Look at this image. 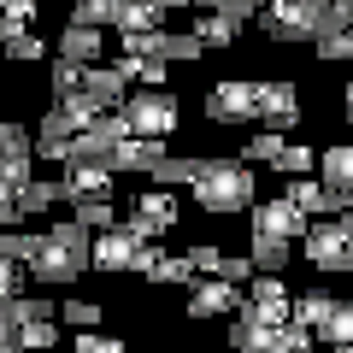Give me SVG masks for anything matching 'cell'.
Masks as SVG:
<instances>
[{
    "label": "cell",
    "mask_w": 353,
    "mask_h": 353,
    "mask_svg": "<svg viewBox=\"0 0 353 353\" xmlns=\"http://www.w3.org/2000/svg\"><path fill=\"white\" fill-rule=\"evenodd\" d=\"M324 353H336V347H324Z\"/></svg>",
    "instance_id": "f907efd6"
},
{
    "label": "cell",
    "mask_w": 353,
    "mask_h": 353,
    "mask_svg": "<svg viewBox=\"0 0 353 353\" xmlns=\"http://www.w3.org/2000/svg\"><path fill=\"white\" fill-rule=\"evenodd\" d=\"M194 206L212 218H236V212H253V201H259V176H253L248 159H230V153H206L201 171H194L189 183Z\"/></svg>",
    "instance_id": "6da1fadb"
},
{
    "label": "cell",
    "mask_w": 353,
    "mask_h": 353,
    "mask_svg": "<svg viewBox=\"0 0 353 353\" xmlns=\"http://www.w3.org/2000/svg\"><path fill=\"white\" fill-rule=\"evenodd\" d=\"M253 271H259V265H253V253H224L212 277H224V283H241V289H248V283H253Z\"/></svg>",
    "instance_id": "f35d334b"
},
{
    "label": "cell",
    "mask_w": 353,
    "mask_h": 353,
    "mask_svg": "<svg viewBox=\"0 0 353 353\" xmlns=\"http://www.w3.org/2000/svg\"><path fill=\"white\" fill-rule=\"evenodd\" d=\"M77 118L65 112L59 101L41 112V124H36V159H48V165H71V141H77Z\"/></svg>",
    "instance_id": "8fae6325"
},
{
    "label": "cell",
    "mask_w": 353,
    "mask_h": 353,
    "mask_svg": "<svg viewBox=\"0 0 353 353\" xmlns=\"http://www.w3.org/2000/svg\"><path fill=\"white\" fill-rule=\"evenodd\" d=\"M341 106H347V130H353V83L341 88Z\"/></svg>",
    "instance_id": "bcb514c9"
},
{
    "label": "cell",
    "mask_w": 353,
    "mask_h": 353,
    "mask_svg": "<svg viewBox=\"0 0 353 353\" xmlns=\"http://www.w3.org/2000/svg\"><path fill=\"white\" fill-rule=\"evenodd\" d=\"M236 306H241V283H224V277H194L189 283V318L194 324L236 318Z\"/></svg>",
    "instance_id": "30bf717a"
},
{
    "label": "cell",
    "mask_w": 353,
    "mask_h": 353,
    "mask_svg": "<svg viewBox=\"0 0 353 353\" xmlns=\"http://www.w3.org/2000/svg\"><path fill=\"white\" fill-rule=\"evenodd\" d=\"M65 183H71V201H112L118 194V171L112 165H65Z\"/></svg>",
    "instance_id": "2e32d148"
},
{
    "label": "cell",
    "mask_w": 353,
    "mask_h": 353,
    "mask_svg": "<svg viewBox=\"0 0 353 353\" xmlns=\"http://www.w3.org/2000/svg\"><path fill=\"white\" fill-rule=\"evenodd\" d=\"M88 94H94L106 112H118V106L130 101V77L118 71V65H106V59H101V65H88Z\"/></svg>",
    "instance_id": "d6986e66"
},
{
    "label": "cell",
    "mask_w": 353,
    "mask_h": 353,
    "mask_svg": "<svg viewBox=\"0 0 353 353\" xmlns=\"http://www.w3.org/2000/svg\"><path fill=\"white\" fill-rule=\"evenodd\" d=\"M53 59L101 65V59H106V30H94V24H65L59 36H53Z\"/></svg>",
    "instance_id": "4fadbf2b"
},
{
    "label": "cell",
    "mask_w": 353,
    "mask_h": 353,
    "mask_svg": "<svg viewBox=\"0 0 353 353\" xmlns=\"http://www.w3.org/2000/svg\"><path fill=\"white\" fill-rule=\"evenodd\" d=\"M112 65L130 77V88H165V77H171V65L153 59V53H118Z\"/></svg>",
    "instance_id": "ffe728a7"
},
{
    "label": "cell",
    "mask_w": 353,
    "mask_h": 353,
    "mask_svg": "<svg viewBox=\"0 0 353 353\" xmlns=\"http://www.w3.org/2000/svg\"><path fill=\"white\" fill-rule=\"evenodd\" d=\"M71 353H130V347H124V341L112 336V330H77Z\"/></svg>",
    "instance_id": "74e56055"
},
{
    "label": "cell",
    "mask_w": 353,
    "mask_h": 353,
    "mask_svg": "<svg viewBox=\"0 0 353 353\" xmlns=\"http://www.w3.org/2000/svg\"><path fill=\"white\" fill-rule=\"evenodd\" d=\"M277 171L283 176H306V171H318V153L306 148V141H289V148L277 153Z\"/></svg>",
    "instance_id": "8d00e7d4"
},
{
    "label": "cell",
    "mask_w": 353,
    "mask_h": 353,
    "mask_svg": "<svg viewBox=\"0 0 353 353\" xmlns=\"http://www.w3.org/2000/svg\"><path fill=\"white\" fill-rule=\"evenodd\" d=\"M301 253H306L312 271H324V277L353 271V230H347V218H318V224L301 236Z\"/></svg>",
    "instance_id": "277c9868"
},
{
    "label": "cell",
    "mask_w": 353,
    "mask_h": 353,
    "mask_svg": "<svg viewBox=\"0 0 353 353\" xmlns=\"http://www.w3.org/2000/svg\"><path fill=\"white\" fill-rule=\"evenodd\" d=\"M71 218H77V224H88L94 236H101V230H112V224H118V206H112V201H71Z\"/></svg>",
    "instance_id": "d6a6232c"
},
{
    "label": "cell",
    "mask_w": 353,
    "mask_h": 353,
    "mask_svg": "<svg viewBox=\"0 0 353 353\" xmlns=\"http://www.w3.org/2000/svg\"><path fill=\"white\" fill-rule=\"evenodd\" d=\"M94 265V230L77 224V218H59V224L41 230V248L30 259V283H77Z\"/></svg>",
    "instance_id": "7a4b0ae2"
},
{
    "label": "cell",
    "mask_w": 353,
    "mask_h": 353,
    "mask_svg": "<svg viewBox=\"0 0 353 353\" xmlns=\"http://www.w3.org/2000/svg\"><path fill=\"white\" fill-rule=\"evenodd\" d=\"M118 112L130 118V130H136V136H171L176 118H183V106H176L171 88H130V101L118 106Z\"/></svg>",
    "instance_id": "5b68a950"
},
{
    "label": "cell",
    "mask_w": 353,
    "mask_h": 353,
    "mask_svg": "<svg viewBox=\"0 0 353 353\" xmlns=\"http://www.w3.org/2000/svg\"><path fill=\"white\" fill-rule=\"evenodd\" d=\"M194 171H201V159H194V153H189V159H183V153H165V159L148 171V183H159V189H176V183H194Z\"/></svg>",
    "instance_id": "484cf974"
},
{
    "label": "cell",
    "mask_w": 353,
    "mask_h": 353,
    "mask_svg": "<svg viewBox=\"0 0 353 353\" xmlns=\"http://www.w3.org/2000/svg\"><path fill=\"white\" fill-rule=\"evenodd\" d=\"M176 212H183V206H176V194L153 183V189H136V194H130V212H124V224L136 230L141 241H159L165 230L176 224Z\"/></svg>",
    "instance_id": "8992f818"
},
{
    "label": "cell",
    "mask_w": 353,
    "mask_h": 353,
    "mask_svg": "<svg viewBox=\"0 0 353 353\" xmlns=\"http://www.w3.org/2000/svg\"><path fill=\"white\" fill-rule=\"evenodd\" d=\"M341 218H347V230H353V206H347V212H341Z\"/></svg>",
    "instance_id": "7dc6e473"
},
{
    "label": "cell",
    "mask_w": 353,
    "mask_h": 353,
    "mask_svg": "<svg viewBox=\"0 0 353 353\" xmlns=\"http://www.w3.org/2000/svg\"><path fill=\"white\" fill-rule=\"evenodd\" d=\"M324 24H341V30H353V0H330V18Z\"/></svg>",
    "instance_id": "7bdbcfd3"
},
{
    "label": "cell",
    "mask_w": 353,
    "mask_h": 353,
    "mask_svg": "<svg viewBox=\"0 0 353 353\" xmlns=\"http://www.w3.org/2000/svg\"><path fill=\"white\" fill-rule=\"evenodd\" d=\"M318 176L353 206V141H330V148L318 153Z\"/></svg>",
    "instance_id": "e0dca14e"
},
{
    "label": "cell",
    "mask_w": 353,
    "mask_h": 353,
    "mask_svg": "<svg viewBox=\"0 0 353 353\" xmlns=\"http://www.w3.org/2000/svg\"><path fill=\"white\" fill-rule=\"evenodd\" d=\"M0 59H12V65H36V59H48V41H41L36 30H18V36H0Z\"/></svg>",
    "instance_id": "4316f807"
},
{
    "label": "cell",
    "mask_w": 353,
    "mask_h": 353,
    "mask_svg": "<svg viewBox=\"0 0 353 353\" xmlns=\"http://www.w3.org/2000/svg\"><path fill=\"white\" fill-rule=\"evenodd\" d=\"M201 6H224V0H201Z\"/></svg>",
    "instance_id": "c3c4849f"
},
{
    "label": "cell",
    "mask_w": 353,
    "mask_h": 353,
    "mask_svg": "<svg viewBox=\"0 0 353 353\" xmlns=\"http://www.w3.org/2000/svg\"><path fill=\"white\" fill-rule=\"evenodd\" d=\"M165 259H171V253H165L159 241H148V248H141V259H136V277H141V283H159Z\"/></svg>",
    "instance_id": "ab89813d"
},
{
    "label": "cell",
    "mask_w": 353,
    "mask_h": 353,
    "mask_svg": "<svg viewBox=\"0 0 353 353\" xmlns=\"http://www.w3.org/2000/svg\"><path fill=\"white\" fill-rule=\"evenodd\" d=\"M165 12H201V0H159Z\"/></svg>",
    "instance_id": "f6af8a7d"
},
{
    "label": "cell",
    "mask_w": 353,
    "mask_h": 353,
    "mask_svg": "<svg viewBox=\"0 0 353 353\" xmlns=\"http://www.w3.org/2000/svg\"><path fill=\"white\" fill-rule=\"evenodd\" d=\"M24 353H53L59 347V318H41V324H24Z\"/></svg>",
    "instance_id": "d590c367"
},
{
    "label": "cell",
    "mask_w": 353,
    "mask_h": 353,
    "mask_svg": "<svg viewBox=\"0 0 353 353\" xmlns=\"http://www.w3.org/2000/svg\"><path fill=\"white\" fill-rule=\"evenodd\" d=\"M259 118L271 130H283L289 136L294 124H301V88L289 83V77H277V83H259Z\"/></svg>",
    "instance_id": "7c38bea8"
},
{
    "label": "cell",
    "mask_w": 353,
    "mask_h": 353,
    "mask_svg": "<svg viewBox=\"0 0 353 353\" xmlns=\"http://www.w3.org/2000/svg\"><path fill=\"white\" fill-rule=\"evenodd\" d=\"M336 353H353V341H347V347H336Z\"/></svg>",
    "instance_id": "681fc988"
},
{
    "label": "cell",
    "mask_w": 353,
    "mask_h": 353,
    "mask_svg": "<svg viewBox=\"0 0 353 353\" xmlns=\"http://www.w3.org/2000/svg\"><path fill=\"white\" fill-rule=\"evenodd\" d=\"M312 53L324 65H341V59H353V30H341V24H324L312 36Z\"/></svg>",
    "instance_id": "d4e9b609"
},
{
    "label": "cell",
    "mask_w": 353,
    "mask_h": 353,
    "mask_svg": "<svg viewBox=\"0 0 353 353\" xmlns=\"http://www.w3.org/2000/svg\"><path fill=\"white\" fill-rule=\"evenodd\" d=\"M324 18H330V0H265L259 36L271 48H301V41H312L324 30Z\"/></svg>",
    "instance_id": "3957f363"
},
{
    "label": "cell",
    "mask_w": 353,
    "mask_h": 353,
    "mask_svg": "<svg viewBox=\"0 0 353 353\" xmlns=\"http://www.w3.org/2000/svg\"><path fill=\"white\" fill-rule=\"evenodd\" d=\"M0 318L24 330V324H41V318H59V306L48 294H12V301H0Z\"/></svg>",
    "instance_id": "7402d4cb"
},
{
    "label": "cell",
    "mask_w": 353,
    "mask_h": 353,
    "mask_svg": "<svg viewBox=\"0 0 353 353\" xmlns=\"http://www.w3.org/2000/svg\"><path fill=\"white\" fill-rule=\"evenodd\" d=\"M24 271H30V265H18V259H6V253H0V301L24 294Z\"/></svg>",
    "instance_id": "60d3db41"
},
{
    "label": "cell",
    "mask_w": 353,
    "mask_h": 353,
    "mask_svg": "<svg viewBox=\"0 0 353 353\" xmlns=\"http://www.w3.org/2000/svg\"><path fill=\"white\" fill-rule=\"evenodd\" d=\"M312 336L324 341V347H347V341H353V301H336V306L312 324Z\"/></svg>",
    "instance_id": "603a6c76"
},
{
    "label": "cell",
    "mask_w": 353,
    "mask_h": 353,
    "mask_svg": "<svg viewBox=\"0 0 353 353\" xmlns=\"http://www.w3.org/2000/svg\"><path fill=\"white\" fill-rule=\"evenodd\" d=\"M248 218H253V236H271V241H301L306 230H312V218H306L289 194H277V201H253Z\"/></svg>",
    "instance_id": "9c48e42d"
},
{
    "label": "cell",
    "mask_w": 353,
    "mask_h": 353,
    "mask_svg": "<svg viewBox=\"0 0 353 353\" xmlns=\"http://www.w3.org/2000/svg\"><path fill=\"white\" fill-rule=\"evenodd\" d=\"M283 148H289V136H283V130H259V136L241 141V159H248V165H277Z\"/></svg>",
    "instance_id": "83f0119b"
},
{
    "label": "cell",
    "mask_w": 353,
    "mask_h": 353,
    "mask_svg": "<svg viewBox=\"0 0 353 353\" xmlns=\"http://www.w3.org/2000/svg\"><path fill=\"white\" fill-rule=\"evenodd\" d=\"M206 118L212 124H248V118H259V83H248V77L212 83L206 88Z\"/></svg>",
    "instance_id": "52a82bcc"
},
{
    "label": "cell",
    "mask_w": 353,
    "mask_h": 353,
    "mask_svg": "<svg viewBox=\"0 0 353 353\" xmlns=\"http://www.w3.org/2000/svg\"><path fill=\"white\" fill-rule=\"evenodd\" d=\"M41 18V0H0V36H18Z\"/></svg>",
    "instance_id": "4dcf8cb0"
},
{
    "label": "cell",
    "mask_w": 353,
    "mask_h": 353,
    "mask_svg": "<svg viewBox=\"0 0 353 353\" xmlns=\"http://www.w3.org/2000/svg\"><path fill=\"white\" fill-rule=\"evenodd\" d=\"M159 159H165V136H124V141L112 148V159H106V165H112L118 176H130V171L148 176Z\"/></svg>",
    "instance_id": "5bb4252c"
},
{
    "label": "cell",
    "mask_w": 353,
    "mask_h": 353,
    "mask_svg": "<svg viewBox=\"0 0 353 353\" xmlns=\"http://www.w3.org/2000/svg\"><path fill=\"white\" fill-rule=\"evenodd\" d=\"M0 353H24V336H18V324H6V318H0Z\"/></svg>",
    "instance_id": "ee69618b"
},
{
    "label": "cell",
    "mask_w": 353,
    "mask_h": 353,
    "mask_svg": "<svg viewBox=\"0 0 353 353\" xmlns=\"http://www.w3.org/2000/svg\"><path fill=\"white\" fill-rule=\"evenodd\" d=\"M189 259H194V271H201V277H212V271H218V259H224V253H218L212 241H194V248H189Z\"/></svg>",
    "instance_id": "b9f144b4"
},
{
    "label": "cell",
    "mask_w": 353,
    "mask_h": 353,
    "mask_svg": "<svg viewBox=\"0 0 353 353\" xmlns=\"http://www.w3.org/2000/svg\"><path fill=\"white\" fill-rule=\"evenodd\" d=\"M88 88V65H77V59H53V71H48V94L53 101H65V94H83Z\"/></svg>",
    "instance_id": "cb8c5ba5"
},
{
    "label": "cell",
    "mask_w": 353,
    "mask_h": 353,
    "mask_svg": "<svg viewBox=\"0 0 353 353\" xmlns=\"http://www.w3.org/2000/svg\"><path fill=\"white\" fill-rule=\"evenodd\" d=\"M330 306H336V294H330L324 283H318V289H306V294H294V318H301V324H318Z\"/></svg>",
    "instance_id": "e575fe53"
},
{
    "label": "cell",
    "mask_w": 353,
    "mask_h": 353,
    "mask_svg": "<svg viewBox=\"0 0 353 353\" xmlns=\"http://www.w3.org/2000/svg\"><path fill=\"white\" fill-rule=\"evenodd\" d=\"M159 18H165V6L159 0H118V36H141V30H159Z\"/></svg>",
    "instance_id": "44dd1931"
},
{
    "label": "cell",
    "mask_w": 353,
    "mask_h": 353,
    "mask_svg": "<svg viewBox=\"0 0 353 353\" xmlns=\"http://www.w3.org/2000/svg\"><path fill=\"white\" fill-rule=\"evenodd\" d=\"M189 30H194L201 41H206V48H236V41H241V30H248V24H241V18H230V12H212V6H201Z\"/></svg>",
    "instance_id": "ac0fdd59"
},
{
    "label": "cell",
    "mask_w": 353,
    "mask_h": 353,
    "mask_svg": "<svg viewBox=\"0 0 353 353\" xmlns=\"http://www.w3.org/2000/svg\"><path fill=\"white\" fill-rule=\"evenodd\" d=\"M53 353H59V347H53Z\"/></svg>",
    "instance_id": "816d5d0a"
},
{
    "label": "cell",
    "mask_w": 353,
    "mask_h": 353,
    "mask_svg": "<svg viewBox=\"0 0 353 353\" xmlns=\"http://www.w3.org/2000/svg\"><path fill=\"white\" fill-rule=\"evenodd\" d=\"M141 248H148V241H141L136 230L118 218L112 230H101V236H94V271H112V277H136Z\"/></svg>",
    "instance_id": "ba28073f"
},
{
    "label": "cell",
    "mask_w": 353,
    "mask_h": 353,
    "mask_svg": "<svg viewBox=\"0 0 353 353\" xmlns=\"http://www.w3.org/2000/svg\"><path fill=\"white\" fill-rule=\"evenodd\" d=\"M36 248H41V230H30V224H12V230H0V253H6V259L30 265V259H36Z\"/></svg>",
    "instance_id": "f546056e"
},
{
    "label": "cell",
    "mask_w": 353,
    "mask_h": 353,
    "mask_svg": "<svg viewBox=\"0 0 353 353\" xmlns=\"http://www.w3.org/2000/svg\"><path fill=\"white\" fill-rule=\"evenodd\" d=\"M101 318H106L101 301H65L59 306V324H71V330H101Z\"/></svg>",
    "instance_id": "836d02e7"
},
{
    "label": "cell",
    "mask_w": 353,
    "mask_h": 353,
    "mask_svg": "<svg viewBox=\"0 0 353 353\" xmlns=\"http://www.w3.org/2000/svg\"><path fill=\"white\" fill-rule=\"evenodd\" d=\"M248 253H253V265H259V271H289V253H294V241L248 236Z\"/></svg>",
    "instance_id": "f1b7e54d"
},
{
    "label": "cell",
    "mask_w": 353,
    "mask_h": 353,
    "mask_svg": "<svg viewBox=\"0 0 353 353\" xmlns=\"http://www.w3.org/2000/svg\"><path fill=\"white\" fill-rule=\"evenodd\" d=\"M53 206H71V183L65 176H30L18 189V212L24 218H48Z\"/></svg>",
    "instance_id": "9a60e30c"
},
{
    "label": "cell",
    "mask_w": 353,
    "mask_h": 353,
    "mask_svg": "<svg viewBox=\"0 0 353 353\" xmlns=\"http://www.w3.org/2000/svg\"><path fill=\"white\" fill-rule=\"evenodd\" d=\"M71 24L112 30V24H118V0H71Z\"/></svg>",
    "instance_id": "1f68e13d"
}]
</instances>
